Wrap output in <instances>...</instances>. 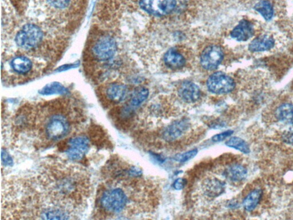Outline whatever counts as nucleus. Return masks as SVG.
Returning <instances> with one entry per match:
<instances>
[{"label": "nucleus", "mask_w": 293, "mask_h": 220, "mask_svg": "<svg viewBox=\"0 0 293 220\" xmlns=\"http://www.w3.org/2000/svg\"><path fill=\"white\" fill-rule=\"evenodd\" d=\"M44 34L41 28L34 24H25L16 34L15 42L24 50H31L41 44Z\"/></svg>", "instance_id": "nucleus-1"}, {"label": "nucleus", "mask_w": 293, "mask_h": 220, "mask_svg": "<svg viewBox=\"0 0 293 220\" xmlns=\"http://www.w3.org/2000/svg\"><path fill=\"white\" fill-rule=\"evenodd\" d=\"M128 203L127 194L122 189L113 188L106 190L100 198V204L104 211L112 213L122 212Z\"/></svg>", "instance_id": "nucleus-2"}, {"label": "nucleus", "mask_w": 293, "mask_h": 220, "mask_svg": "<svg viewBox=\"0 0 293 220\" xmlns=\"http://www.w3.org/2000/svg\"><path fill=\"white\" fill-rule=\"evenodd\" d=\"M70 124L68 118L63 114H57L50 116L44 126L46 138L51 141H58L69 134Z\"/></svg>", "instance_id": "nucleus-3"}, {"label": "nucleus", "mask_w": 293, "mask_h": 220, "mask_svg": "<svg viewBox=\"0 0 293 220\" xmlns=\"http://www.w3.org/2000/svg\"><path fill=\"white\" fill-rule=\"evenodd\" d=\"M117 51L115 40L108 34L100 37L93 47L94 56L99 61L105 62L113 59Z\"/></svg>", "instance_id": "nucleus-4"}, {"label": "nucleus", "mask_w": 293, "mask_h": 220, "mask_svg": "<svg viewBox=\"0 0 293 220\" xmlns=\"http://www.w3.org/2000/svg\"><path fill=\"white\" fill-rule=\"evenodd\" d=\"M207 86L211 93L216 94L229 93L235 88L234 80L225 73L218 72L211 76L207 81Z\"/></svg>", "instance_id": "nucleus-5"}, {"label": "nucleus", "mask_w": 293, "mask_h": 220, "mask_svg": "<svg viewBox=\"0 0 293 220\" xmlns=\"http://www.w3.org/2000/svg\"><path fill=\"white\" fill-rule=\"evenodd\" d=\"M176 3V0H140L139 5L146 12L163 16L173 12Z\"/></svg>", "instance_id": "nucleus-6"}, {"label": "nucleus", "mask_w": 293, "mask_h": 220, "mask_svg": "<svg viewBox=\"0 0 293 220\" xmlns=\"http://www.w3.org/2000/svg\"><path fill=\"white\" fill-rule=\"evenodd\" d=\"M224 59V52L216 45L206 48L200 56L202 66L207 70H213L218 67Z\"/></svg>", "instance_id": "nucleus-7"}, {"label": "nucleus", "mask_w": 293, "mask_h": 220, "mask_svg": "<svg viewBox=\"0 0 293 220\" xmlns=\"http://www.w3.org/2000/svg\"><path fill=\"white\" fill-rule=\"evenodd\" d=\"M68 144L65 151L68 158L72 161H80L88 151L89 140L87 137L79 136L70 139Z\"/></svg>", "instance_id": "nucleus-8"}, {"label": "nucleus", "mask_w": 293, "mask_h": 220, "mask_svg": "<svg viewBox=\"0 0 293 220\" xmlns=\"http://www.w3.org/2000/svg\"><path fill=\"white\" fill-rule=\"evenodd\" d=\"M190 124L186 120H179L169 125L163 132V138L167 141H174L188 132Z\"/></svg>", "instance_id": "nucleus-9"}, {"label": "nucleus", "mask_w": 293, "mask_h": 220, "mask_svg": "<svg viewBox=\"0 0 293 220\" xmlns=\"http://www.w3.org/2000/svg\"><path fill=\"white\" fill-rule=\"evenodd\" d=\"M254 33L253 25L246 20H242L232 30L231 36L239 42L248 41Z\"/></svg>", "instance_id": "nucleus-10"}, {"label": "nucleus", "mask_w": 293, "mask_h": 220, "mask_svg": "<svg viewBox=\"0 0 293 220\" xmlns=\"http://www.w3.org/2000/svg\"><path fill=\"white\" fill-rule=\"evenodd\" d=\"M179 96L186 102L193 103L198 100L200 96L199 87L193 82H186L179 87Z\"/></svg>", "instance_id": "nucleus-11"}, {"label": "nucleus", "mask_w": 293, "mask_h": 220, "mask_svg": "<svg viewBox=\"0 0 293 220\" xmlns=\"http://www.w3.org/2000/svg\"><path fill=\"white\" fill-rule=\"evenodd\" d=\"M128 89L125 85L113 83L109 85L105 89V96L109 101L120 103L124 101L127 96Z\"/></svg>", "instance_id": "nucleus-12"}, {"label": "nucleus", "mask_w": 293, "mask_h": 220, "mask_svg": "<svg viewBox=\"0 0 293 220\" xmlns=\"http://www.w3.org/2000/svg\"><path fill=\"white\" fill-rule=\"evenodd\" d=\"M39 216L43 219H67L71 216L62 207H45L39 211Z\"/></svg>", "instance_id": "nucleus-13"}, {"label": "nucleus", "mask_w": 293, "mask_h": 220, "mask_svg": "<svg viewBox=\"0 0 293 220\" xmlns=\"http://www.w3.org/2000/svg\"><path fill=\"white\" fill-rule=\"evenodd\" d=\"M275 41L273 38L268 34L255 38L249 44V49L252 52H262L268 51L273 48Z\"/></svg>", "instance_id": "nucleus-14"}, {"label": "nucleus", "mask_w": 293, "mask_h": 220, "mask_svg": "<svg viewBox=\"0 0 293 220\" xmlns=\"http://www.w3.org/2000/svg\"><path fill=\"white\" fill-rule=\"evenodd\" d=\"M225 184L217 178H210L206 180L204 184V191L210 197H216L224 192Z\"/></svg>", "instance_id": "nucleus-15"}, {"label": "nucleus", "mask_w": 293, "mask_h": 220, "mask_svg": "<svg viewBox=\"0 0 293 220\" xmlns=\"http://www.w3.org/2000/svg\"><path fill=\"white\" fill-rule=\"evenodd\" d=\"M224 175L231 181L240 182L243 181L247 176L246 168L240 164H232L226 168Z\"/></svg>", "instance_id": "nucleus-16"}, {"label": "nucleus", "mask_w": 293, "mask_h": 220, "mask_svg": "<svg viewBox=\"0 0 293 220\" xmlns=\"http://www.w3.org/2000/svg\"><path fill=\"white\" fill-rule=\"evenodd\" d=\"M164 61L167 66L172 69L182 68L186 63L183 55L174 49H171L166 53Z\"/></svg>", "instance_id": "nucleus-17"}, {"label": "nucleus", "mask_w": 293, "mask_h": 220, "mask_svg": "<svg viewBox=\"0 0 293 220\" xmlns=\"http://www.w3.org/2000/svg\"><path fill=\"white\" fill-rule=\"evenodd\" d=\"M11 67L15 72L25 74L31 71L32 68V62L27 57L18 56L12 60Z\"/></svg>", "instance_id": "nucleus-18"}, {"label": "nucleus", "mask_w": 293, "mask_h": 220, "mask_svg": "<svg viewBox=\"0 0 293 220\" xmlns=\"http://www.w3.org/2000/svg\"><path fill=\"white\" fill-rule=\"evenodd\" d=\"M276 116L280 121L286 124H293V105L285 103L276 110Z\"/></svg>", "instance_id": "nucleus-19"}, {"label": "nucleus", "mask_w": 293, "mask_h": 220, "mask_svg": "<svg viewBox=\"0 0 293 220\" xmlns=\"http://www.w3.org/2000/svg\"><path fill=\"white\" fill-rule=\"evenodd\" d=\"M262 196V191L260 189H255L247 195L243 201V207L246 211H253L260 203Z\"/></svg>", "instance_id": "nucleus-20"}, {"label": "nucleus", "mask_w": 293, "mask_h": 220, "mask_svg": "<svg viewBox=\"0 0 293 220\" xmlns=\"http://www.w3.org/2000/svg\"><path fill=\"white\" fill-rule=\"evenodd\" d=\"M39 93L42 96H51L54 94L65 95L68 93V90L59 82L50 83L43 87Z\"/></svg>", "instance_id": "nucleus-21"}, {"label": "nucleus", "mask_w": 293, "mask_h": 220, "mask_svg": "<svg viewBox=\"0 0 293 220\" xmlns=\"http://www.w3.org/2000/svg\"><path fill=\"white\" fill-rule=\"evenodd\" d=\"M255 11L259 12L266 21H269L273 17L274 10L270 2L261 0L255 4Z\"/></svg>", "instance_id": "nucleus-22"}, {"label": "nucleus", "mask_w": 293, "mask_h": 220, "mask_svg": "<svg viewBox=\"0 0 293 220\" xmlns=\"http://www.w3.org/2000/svg\"><path fill=\"white\" fill-rule=\"evenodd\" d=\"M226 145L245 154H248L250 152L249 144L243 139L239 137H234L230 138L226 142Z\"/></svg>", "instance_id": "nucleus-23"}, {"label": "nucleus", "mask_w": 293, "mask_h": 220, "mask_svg": "<svg viewBox=\"0 0 293 220\" xmlns=\"http://www.w3.org/2000/svg\"><path fill=\"white\" fill-rule=\"evenodd\" d=\"M47 7L57 11L68 9L72 4L73 0H42Z\"/></svg>", "instance_id": "nucleus-24"}, {"label": "nucleus", "mask_w": 293, "mask_h": 220, "mask_svg": "<svg viewBox=\"0 0 293 220\" xmlns=\"http://www.w3.org/2000/svg\"><path fill=\"white\" fill-rule=\"evenodd\" d=\"M149 95V90L144 87L139 88L133 95L130 103L133 107H138L145 101Z\"/></svg>", "instance_id": "nucleus-25"}, {"label": "nucleus", "mask_w": 293, "mask_h": 220, "mask_svg": "<svg viewBox=\"0 0 293 220\" xmlns=\"http://www.w3.org/2000/svg\"><path fill=\"white\" fill-rule=\"evenodd\" d=\"M197 153H198V150L195 149L184 153L177 154L174 159L176 161L185 162L194 158L196 156Z\"/></svg>", "instance_id": "nucleus-26"}, {"label": "nucleus", "mask_w": 293, "mask_h": 220, "mask_svg": "<svg viewBox=\"0 0 293 220\" xmlns=\"http://www.w3.org/2000/svg\"><path fill=\"white\" fill-rule=\"evenodd\" d=\"M2 161L4 166L12 167L13 165V161L11 155L6 151V149H2Z\"/></svg>", "instance_id": "nucleus-27"}, {"label": "nucleus", "mask_w": 293, "mask_h": 220, "mask_svg": "<svg viewBox=\"0 0 293 220\" xmlns=\"http://www.w3.org/2000/svg\"><path fill=\"white\" fill-rule=\"evenodd\" d=\"M232 133H233V131H227L223 133L215 135V136L212 138V140H213V141L214 142H221L224 141V140L227 138L230 137Z\"/></svg>", "instance_id": "nucleus-28"}, {"label": "nucleus", "mask_w": 293, "mask_h": 220, "mask_svg": "<svg viewBox=\"0 0 293 220\" xmlns=\"http://www.w3.org/2000/svg\"><path fill=\"white\" fill-rule=\"evenodd\" d=\"M282 139L285 143L293 144V127L283 134Z\"/></svg>", "instance_id": "nucleus-29"}, {"label": "nucleus", "mask_w": 293, "mask_h": 220, "mask_svg": "<svg viewBox=\"0 0 293 220\" xmlns=\"http://www.w3.org/2000/svg\"><path fill=\"white\" fill-rule=\"evenodd\" d=\"M186 181L184 178H178L174 182L173 186L176 190H181L186 186Z\"/></svg>", "instance_id": "nucleus-30"}, {"label": "nucleus", "mask_w": 293, "mask_h": 220, "mask_svg": "<svg viewBox=\"0 0 293 220\" xmlns=\"http://www.w3.org/2000/svg\"><path fill=\"white\" fill-rule=\"evenodd\" d=\"M77 66H78L77 65L75 64L65 65V66H63L61 67H60L58 69V71L62 72L64 71H66V70L71 69L72 68H75L77 67Z\"/></svg>", "instance_id": "nucleus-31"}]
</instances>
